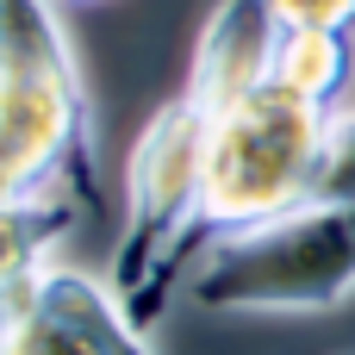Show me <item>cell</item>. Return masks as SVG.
<instances>
[{
	"instance_id": "6da1fadb",
	"label": "cell",
	"mask_w": 355,
	"mask_h": 355,
	"mask_svg": "<svg viewBox=\"0 0 355 355\" xmlns=\"http://www.w3.org/2000/svg\"><path fill=\"white\" fill-rule=\"evenodd\" d=\"M87 200V87L50 0H0V200Z\"/></svg>"
},
{
	"instance_id": "7a4b0ae2",
	"label": "cell",
	"mask_w": 355,
	"mask_h": 355,
	"mask_svg": "<svg viewBox=\"0 0 355 355\" xmlns=\"http://www.w3.org/2000/svg\"><path fill=\"white\" fill-rule=\"evenodd\" d=\"M206 144H212V112L181 87L137 137L125 187H131V218L112 250V293L137 331H150L181 287L187 262L206 250L200 212H206Z\"/></svg>"
},
{
	"instance_id": "277c9868",
	"label": "cell",
	"mask_w": 355,
	"mask_h": 355,
	"mask_svg": "<svg viewBox=\"0 0 355 355\" xmlns=\"http://www.w3.org/2000/svg\"><path fill=\"white\" fill-rule=\"evenodd\" d=\"M331 112L262 81L237 106L212 112V144H206V212L200 237L206 250L231 231L268 225L293 206L312 200L318 156H324Z\"/></svg>"
},
{
	"instance_id": "9c48e42d",
	"label": "cell",
	"mask_w": 355,
	"mask_h": 355,
	"mask_svg": "<svg viewBox=\"0 0 355 355\" xmlns=\"http://www.w3.org/2000/svg\"><path fill=\"white\" fill-rule=\"evenodd\" d=\"M312 200L355 206V112H331V131H324V156H318Z\"/></svg>"
},
{
	"instance_id": "30bf717a",
	"label": "cell",
	"mask_w": 355,
	"mask_h": 355,
	"mask_svg": "<svg viewBox=\"0 0 355 355\" xmlns=\"http://www.w3.org/2000/svg\"><path fill=\"white\" fill-rule=\"evenodd\" d=\"M281 31H355V0H268Z\"/></svg>"
},
{
	"instance_id": "52a82bcc",
	"label": "cell",
	"mask_w": 355,
	"mask_h": 355,
	"mask_svg": "<svg viewBox=\"0 0 355 355\" xmlns=\"http://www.w3.org/2000/svg\"><path fill=\"white\" fill-rule=\"evenodd\" d=\"M349 75H355V37L349 31H281V44H275V75H268L275 87H287V94H300V100L337 112Z\"/></svg>"
},
{
	"instance_id": "ba28073f",
	"label": "cell",
	"mask_w": 355,
	"mask_h": 355,
	"mask_svg": "<svg viewBox=\"0 0 355 355\" xmlns=\"http://www.w3.org/2000/svg\"><path fill=\"white\" fill-rule=\"evenodd\" d=\"M75 225V200H0V293L44 268L50 243Z\"/></svg>"
},
{
	"instance_id": "5b68a950",
	"label": "cell",
	"mask_w": 355,
	"mask_h": 355,
	"mask_svg": "<svg viewBox=\"0 0 355 355\" xmlns=\"http://www.w3.org/2000/svg\"><path fill=\"white\" fill-rule=\"evenodd\" d=\"M0 355H156L125 318L119 293L75 275L37 268L0 293Z\"/></svg>"
},
{
	"instance_id": "8992f818",
	"label": "cell",
	"mask_w": 355,
	"mask_h": 355,
	"mask_svg": "<svg viewBox=\"0 0 355 355\" xmlns=\"http://www.w3.org/2000/svg\"><path fill=\"white\" fill-rule=\"evenodd\" d=\"M275 44H281V25H275L268 0H218L206 31H200V44H193L187 94L206 112L237 106L243 94H256L275 75Z\"/></svg>"
},
{
	"instance_id": "3957f363",
	"label": "cell",
	"mask_w": 355,
	"mask_h": 355,
	"mask_svg": "<svg viewBox=\"0 0 355 355\" xmlns=\"http://www.w3.org/2000/svg\"><path fill=\"white\" fill-rule=\"evenodd\" d=\"M355 293V206L306 200L268 225L218 237L187 300L206 312H331Z\"/></svg>"
}]
</instances>
